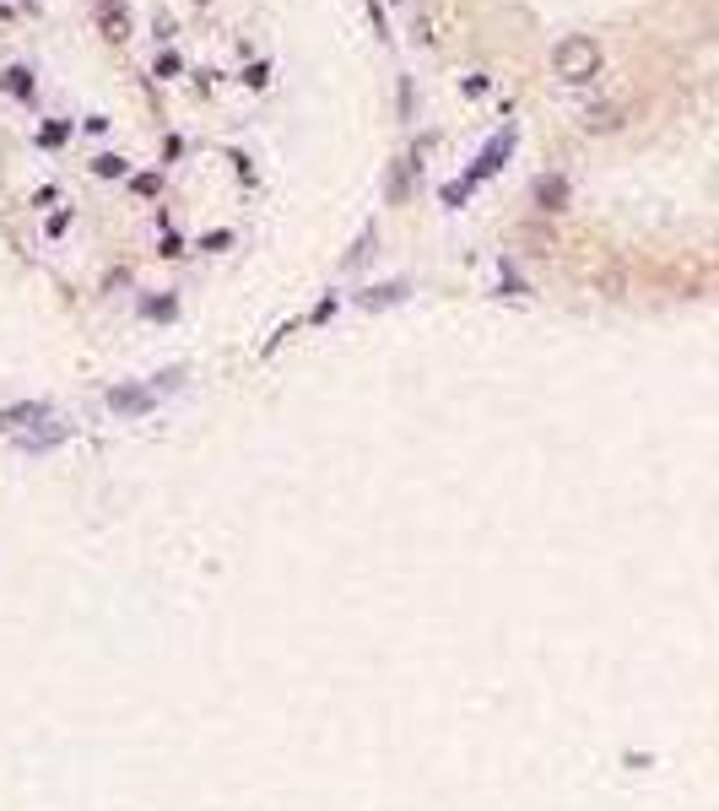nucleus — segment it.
Masks as SVG:
<instances>
[{"instance_id": "5", "label": "nucleus", "mask_w": 719, "mask_h": 811, "mask_svg": "<svg viewBox=\"0 0 719 811\" xmlns=\"http://www.w3.org/2000/svg\"><path fill=\"white\" fill-rule=\"evenodd\" d=\"M109 406H114V411H141V406H146V395H141V390H114V395H109Z\"/></svg>"}, {"instance_id": "6", "label": "nucleus", "mask_w": 719, "mask_h": 811, "mask_svg": "<svg viewBox=\"0 0 719 811\" xmlns=\"http://www.w3.org/2000/svg\"><path fill=\"white\" fill-rule=\"evenodd\" d=\"M98 174L103 179H119V174H125V163H119V157H98Z\"/></svg>"}, {"instance_id": "2", "label": "nucleus", "mask_w": 719, "mask_h": 811, "mask_svg": "<svg viewBox=\"0 0 719 811\" xmlns=\"http://www.w3.org/2000/svg\"><path fill=\"white\" fill-rule=\"evenodd\" d=\"M92 22H98V33L109 38V44H125L130 38V6L125 0H92Z\"/></svg>"}, {"instance_id": "7", "label": "nucleus", "mask_w": 719, "mask_h": 811, "mask_svg": "<svg viewBox=\"0 0 719 811\" xmlns=\"http://www.w3.org/2000/svg\"><path fill=\"white\" fill-rule=\"evenodd\" d=\"M6 87L11 92H28V71H6Z\"/></svg>"}, {"instance_id": "4", "label": "nucleus", "mask_w": 719, "mask_h": 811, "mask_svg": "<svg viewBox=\"0 0 719 811\" xmlns=\"http://www.w3.org/2000/svg\"><path fill=\"white\" fill-rule=\"evenodd\" d=\"M536 201L547 206V211H563V201H568V184L557 179V174H547V179L536 184Z\"/></svg>"}, {"instance_id": "3", "label": "nucleus", "mask_w": 719, "mask_h": 811, "mask_svg": "<svg viewBox=\"0 0 719 811\" xmlns=\"http://www.w3.org/2000/svg\"><path fill=\"white\" fill-rule=\"evenodd\" d=\"M628 125V103H590L584 109V130L590 136H611V130H622Z\"/></svg>"}, {"instance_id": "1", "label": "nucleus", "mask_w": 719, "mask_h": 811, "mask_svg": "<svg viewBox=\"0 0 719 811\" xmlns=\"http://www.w3.org/2000/svg\"><path fill=\"white\" fill-rule=\"evenodd\" d=\"M552 71L563 76L568 87H584L601 76V44H595L590 33H568L563 44L552 49Z\"/></svg>"}]
</instances>
